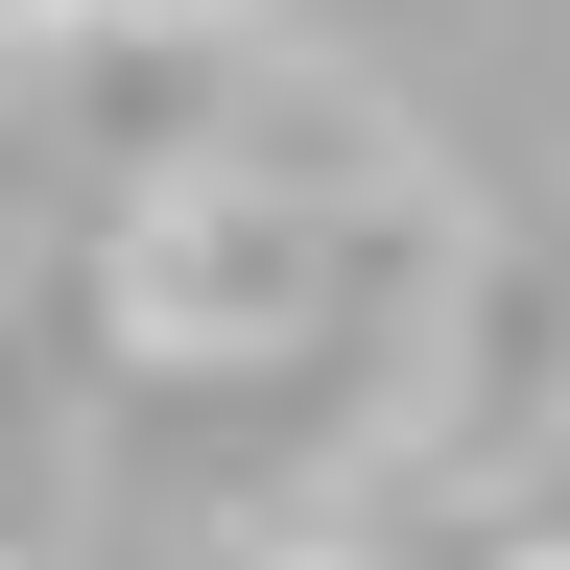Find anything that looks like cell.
I'll use <instances>...</instances> for the list:
<instances>
[{
    "mask_svg": "<svg viewBox=\"0 0 570 570\" xmlns=\"http://www.w3.org/2000/svg\"><path fill=\"white\" fill-rule=\"evenodd\" d=\"M0 24H48V0H0Z\"/></svg>",
    "mask_w": 570,
    "mask_h": 570,
    "instance_id": "6da1fadb",
    "label": "cell"
}]
</instances>
